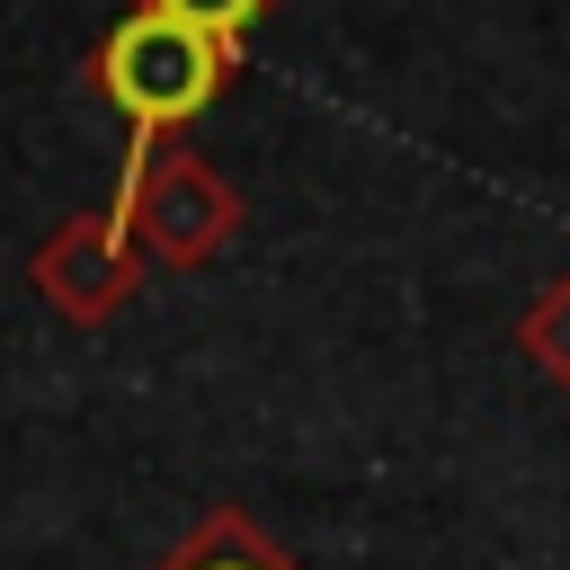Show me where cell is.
I'll return each mask as SVG.
<instances>
[{
	"mask_svg": "<svg viewBox=\"0 0 570 570\" xmlns=\"http://www.w3.org/2000/svg\"><path fill=\"white\" fill-rule=\"evenodd\" d=\"M116 214L134 223L142 258H151V267H178V276H187V267H214V258L240 240V223H249L240 187H232L205 151L160 142V134H134V142H125Z\"/></svg>",
	"mask_w": 570,
	"mask_h": 570,
	"instance_id": "obj_2",
	"label": "cell"
},
{
	"mask_svg": "<svg viewBox=\"0 0 570 570\" xmlns=\"http://www.w3.org/2000/svg\"><path fill=\"white\" fill-rule=\"evenodd\" d=\"M27 285L45 294L53 321H71V330H107V321L134 303V285H142V240H134V223H125L116 205H98V214H62V223L36 240Z\"/></svg>",
	"mask_w": 570,
	"mask_h": 570,
	"instance_id": "obj_3",
	"label": "cell"
},
{
	"mask_svg": "<svg viewBox=\"0 0 570 570\" xmlns=\"http://www.w3.org/2000/svg\"><path fill=\"white\" fill-rule=\"evenodd\" d=\"M151 570H303V561H294V552L249 517V508L214 499V508H205V517H196V525H187Z\"/></svg>",
	"mask_w": 570,
	"mask_h": 570,
	"instance_id": "obj_4",
	"label": "cell"
},
{
	"mask_svg": "<svg viewBox=\"0 0 570 570\" xmlns=\"http://www.w3.org/2000/svg\"><path fill=\"white\" fill-rule=\"evenodd\" d=\"M517 356H534V374L552 392H570V267L517 312Z\"/></svg>",
	"mask_w": 570,
	"mask_h": 570,
	"instance_id": "obj_5",
	"label": "cell"
},
{
	"mask_svg": "<svg viewBox=\"0 0 570 570\" xmlns=\"http://www.w3.org/2000/svg\"><path fill=\"white\" fill-rule=\"evenodd\" d=\"M134 9H160V18H178L196 36H214V45H249V27L267 9H285V0H134Z\"/></svg>",
	"mask_w": 570,
	"mask_h": 570,
	"instance_id": "obj_6",
	"label": "cell"
},
{
	"mask_svg": "<svg viewBox=\"0 0 570 570\" xmlns=\"http://www.w3.org/2000/svg\"><path fill=\"white\" fill-rule=\"evenodd\" d=\"M232 71H240V45H214L160 9H125L89 45V89L125 116V134H160V142L178 125H196L232 89Z\"/></svg>",
	"mask_w": 570,
	"mask_h": 570,
	"instance_id": "obj_1",
	"label": "cell"
}]
</instances>
